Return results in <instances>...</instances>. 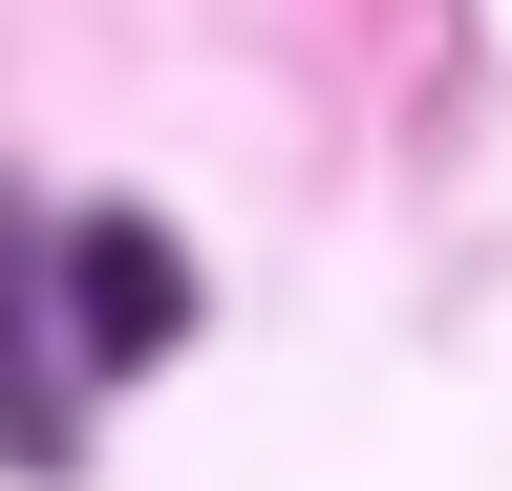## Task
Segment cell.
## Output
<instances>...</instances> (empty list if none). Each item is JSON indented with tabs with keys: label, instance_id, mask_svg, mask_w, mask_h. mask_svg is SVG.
Listing matches in <instances>:
<instances>
[{
	"label": "cell",
	"instance_id": "6da1fadb",
	"mask_svg": "<svg viewBox=\"0 0 512 491\" xmlns=\"http://www.w3.org/2000/svg\"><path fill=\"white\" fill-rule=\"evenodd\" d=\"M43 278H64V342H86V363H171L192 342V257H171L150 214H86Z\"/></svg>",
	"mask_w": 512,
	"mask_h": 491
},
{
	"label": "cell",
	"instance_id": "7a4b0ae2",
	"mask_svg": "<svg viewBox=\"0 0 512 491\" xmlns=\"http://www.w3.org/2000/svg\"><path fill=\"white\" fill-rule=\"evenodd\" d=\"M86 427H64V363H43V235L0 214V470H64Z\"/></svg>",
	"mask_w": 512,
	"mask_h": 491
}]
</instances>
